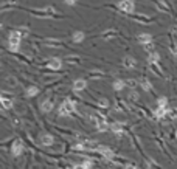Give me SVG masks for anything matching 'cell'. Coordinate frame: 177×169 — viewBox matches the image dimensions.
I'll list each match as a JSON object with an SVG mask.
<instances>
[{
  "label": "cell",
  "instance_id": "12",
  "mask_svg": "<svg viewBox=\"0 0 177 169\" xmlns=\"http://www.w3.org/2000/svg\"><path fill=\"white\" fill-rule=\"evenodd\" d=\"M40 110L44 113H48V112H52L53 110V101L52 100H44L40 103Z\"/></svg>",
  "mask_w": 177,
  "mask_h": 169
},
{
  "label": "cell",
  "instance_id": "27",
  "mask_svg": "<svg viewBox=\"0 0 177 169\" xmlns=\"http://www.w3.org/2000/svg\"><path fill=\"white\" fill-rule=\"evenodd\" d=\"M124 169H138V166L134 163H129V164H124Z\"/></svg>",
  "mask_w": 177,
  "mask_h": 169
},
{
  "label": "cell",
  "instance_id": "1",
  "mask_svg": "<svg viewBox=\"0 0 177 169\" xmlns=\"http://www.w3.org/2000/svg\"><path fill=\"white\" fill-rule=\"evenodd\" d=\"M23 34H27V33L19 31V30H13V31H10V34H8V47H10V50H11L13 53H17V51H19L20 40H22Z\"/></svg>",
  "mask_w": 177,
  "mask_h": 169
},
{
  "label": "cell",
  "instance_id": "16",
  "mask_svg": "<svg viewBox=\"0 0 177 169\" xmlns=\"http://www.w3.org/2000/svg\"><path fill=\"white\" fill-rule=\"evenodd\" d=\"M124 87H126V81H123V79H115V81H114V84H112V88H114V90H117V92L124 90Z\"/></svg>",
  "mask_w": 177,
  "mask_h": 169
},
{
  "label": "cell",
  "instance_id": "9",
  "mask_svg": "<svg viewBox=\"0 0 177 169\" xmlns=\"http://www.w3.org/2000/svg\"><path fill=\"white\" fill-rule=\"evenodd\" d=\"M39 140H40V144H42V146H52V144L55 143L53 135H50V133H42Z\"/></svg>",
  "mask_w": 177,
  "mask_h": 169
},
{
  "label": "cell",
  "instance_id": "10",
  "mask_svg": "<svg viewBox=\"0 0 177 169\" xmlns=\"http://www.w3.org/2000/svg\"><path fill=\"white\" fill-rule=\"evenodd\" d=\"M87 88V81L86 79H76L73 82V90L75 92H83Z\"/></svg>",
  "mask_w": 177,
  "mask_h": 169
},
{
  "label": "cell",
  "instance_id": "17",
  "mask_svg": "<svg viewBox=\"0 0 177 169\" xmlns=\"http://www.w3.org/2000/svg\"><path fill=\"white\" fill-rule=\"evenodd\" d=\"M159 61H160V54L157 51H152V53L148 54V62L149 64H157Z\"/></svg>",
  "mask_w": 177,
  "mask_h": 169
},
{
  "label": "cell",
  "instance_id": "20",
  "mask_svg": "<svg viewBox=\"0 0 177 169\" xmlns=\"http://www.w3.org/2000/svg\"><path fill=\"white\" fill-rule=\"evenodd\" d=\"M140 85H141V88L143 90H146V92H152V84H151L148 79H141V82H140Z\"/></svg>",
  "mask_w": 177,
  "mask_h": 169
},
{
  "label": "cell",
  "instance_id": "24",
  "mask_svg": "<svg viewBox=\"0 0 177 169\" xmlns=\"http://www.w3.org/2000/svg\"><path fill=\"white\" fill-rule=\"evenodd\" d=\"M98 104H99V106H101V107H104V109H107V107H109V106H110V104H109V101H107V100H106V98H101V100H99V101H98Z\"/></svg>",
  "mask_w": 177,
  "mask_h": 169
},
{
  "label": "cell",
  "instance_id": "25",
  "mask_svg": "<svg viewBox=\"0 0 177 169\" xmlns=\"http://www.w3.org/2000/svg\"><path fill=\"white\" fill-rule=\"evenodd\" d=\"M144 50H146L148 53H152V51H156V50H154V43H149V45H144Z\"/></svg>",
  "mask_w": 177,
  "mask_h": 169
},
{
  "label": "cell",
  "instance_id": "7",
  "mask_svg": "<svg viewBox=\"0 0 177 169\" xmlns=\"http://www.w3.org/2000/svg\"><path fill=\"white\" fill-rule=\"evenodd\" d=\"M47 67H48L50 70L58 71V70H61V68H62V61H61L59 58H53V59H50V61H48Z\"/></svg>",
  "mask_w": 177,
  "mask_h": 169
},
{
  "label": "cell",
  "instance_id": "28",
  "mask_svg": "<svg viewBox=\"0 0 177 169\" xmlns=\"http://www.w3.org/2000/svg\"><path fill=\"white\" fill-rule=\"evenodd\" d=\"M76 2H78V0H64V3H67V5H70V6L76 5Z\"/></svg>",
  "mask_w": 177,
  "mask_h": 169
},
{
  "label": "cell",
  "instance_id": "11",
  "mask_svg": "<svg viewBox=\"0 0 177 169\" xmlns=\"http://www.w3.org/2000/svg\"><path fill=\"white\" fill-rule=\"evenodd\" d=\"M98 152H101L106 158H109V160L114 158V152H112V149L107 148V146H103V144H99V146H98Z\"/></svg>",
  "mask_w": 177,
  "mask_h": 169
},
{
  "label": "cell",
  "instance_id": "5",
  "mask_svg": "<svg viewBox=\"0 0 177 169\" xmlns=\"http://www.w3.org/2000/svg\"><path fill=\"white\" fill-rule=\"evenodd\" d=\"M22 152H23V143H22V140H16L11 146V154L14 157H19Z\"/></svg>",
  "mask_w": 177,
  "mask_h": 169
},
{
  "label": "cell",
  "instance_id": "6",
  "mask_svg": "<svg viewBox=\"0 0 177 169\" xmlns=\"http://www.w3.org/2000/svg\"><path fill=\"white\" fill-rule=\"evenodd\" d=\"M137 42L141 43L143 47L144 45H149V43H152V36H151L149 33H141L137 36Z\"/></svg>",
  "mask_w": 177,
  "mask_h": 169
},
{
  "label": "cell",
  "instance_id": "22",
  "mask_svg": "<svg viewBox=\"0 0 177 169\" xmlns=\"http://www.w3.org/2000/svg\"><path fill=\"white\" fill-rule=\"evenodd\" d=\"M110 127L112 126H109L107 123H101L96 129H98V132H107V130H110Z\"/></svg>",
  "mask_w": 177,
  "mask_h": 169
},
{
  "label": "cell",
  "instance_id": "4",
  "mask_svg": "<svg viewBox=\"0 0 177 169\" xmlns=\"http://www.w3.org/2000/svg\"><path fill=\"white\" fill-rule=\"evenodd\" d=\"M117 8L124 14H131L135 9V3H134V0H118Z\"/></svg>",
  "mask_w": 177,
  "mask_h": 169
},
{
  "label": "cell",
  "instance_id": "14",
  "mask_svg": "<svg viewBox=\"0 0 177 169\" xmlns=\"http://www.w3.org/2000/svg\"><path fill=\"white\" fill-rule=\"evenodd\" d=\"M37 93H39V88L36 85H30L27 90H25V96H27V98H33V96H36Z\"/></svg>",
  "mask_w": 177,
  "mask_h": 169
},
{
  "label": "cell",
  "instance_id": "19",
  "mask_svg": "<svg viewBox=\"0 0 177 169\" xmlns=\"http://www.w3.org/2000/svg\"><path fill=\"white\" fill-rule=\"evenodd\" d=\"M73 169H92V161H83V163H78V164H75Z\"/></svg>",
  "mask_w": 177,
  "mask_h": 169
},
{
  "label": "cell",
  "instance_id": "2",
  "mask_svg": "<svg viewBox=\"0 0 177 169\" xmlns=\"http://www.w3.org/2000/svg\"><path fill=\"white\" fill-rule=\"evenodd\" d=\"M76 110V104H75L70 98H67V100H64L62 103H61V106H59V115L61 116H68L71 112H75Z\"/></svg>",
  "mask_w": 177,
  "mask_h": 169
},
{
  "label": "cell",
  "instance_id": "29",
  "mask_svg": "<svg viewBox=\"0 0 177 169\" xmlns=\"http://www.w3.org/2000/svg\"><path fill=\"white\" fill-rule=\"evenodd\" d=\"M171 51H172L174 54H177V45H175V43H171Z\"/></svg>",
  "mask_w": 177,
  "mask_h": 169
},
{
  "label": "cell",
  "instance_id": "13",
  "mask_svg": "<svg viewBox=\"0 0 177 169\" xmlns=\"http://www.w3.org/2000/svg\"><path fill=\"white\" fill-rule=\"evenodd\" d=\"M13 98H6V95L5 93H2V107L5 109V110H10V109H13Z\"/></svg>",
  "mask_w": 177,
  "mask_h": 169
},
{
  "label": "cell",
  "instance_id": "3",
  "mask_svg": "<svg viewBox=\"0 0 177 169\" xmlns=\"http://www.w3.org/2000/svg\"><path fill=\"white\" fill-rule=\"evenodd\" d=\"M98 146H99V144H96L92 140H83L81 143L75 144L73 149L75 151H98Z\"/></svg>",
  "mask_w": 177,
  "mask_h": 169
},
{
  "label": "cell",
  "instance_id": "30",
  "mask_svg": "<svg viewBox=\"0 0 177 169\" xmlns=\"http://www.w3.org/2000/svg\"><path fill=\"white\" fill-rule=\"evenodd\" d=\"M175 138H177V132H175Z\"/></svg>",
  "mask_w": 177,
  "mask_h": 169
},
{
  "label": "cell",
  "instance_id": "23",
  "mask_svg": "<svg viewBox=\"0 0 177 169\" xmlns=\"http://www.w3.org/2000/svg\"><path fill=\"white\" fill-rule=\"evenodd\" d=\"M138 98H140V95H138L135 90H131V92H129V100H131V101H138Z\"/></svg>",
  "mask_w": 177,
  "mask_h": 169
},
{
  "label": "cell",
  "instance_id": "18",
  "mask_svg": "<svg viewBox=\"0 0 177 169\" xmlns=\"http://www.w3.org/2000/svg\"><path fill=\"white\" fill-rule=\"evenodd\" d=\"M169 113V109H165V107H157L156 110H154V115L157 116V118H163V116H166Z\"/></svg>",
  "mask_w": 177,
  "mask_h": 169
},
{
  "label": "cell",
  "instance_id": "15",
  "mask_svg": "<svg viewBox=\"0 0 177 169\" xmlns=\"http://www.w3.org/2000/svg\"><path fill=\"white\" fill-rule=\"evenodd\" d=\"M84 37H86L84 31H75V33L71 34V39H73V42H76V43H81V42L84 40Z\"/></svg>",
  "mask_w": 177,
  "mask_h": 169
},
{
  "label": "cell",
  "instance_id": "26",
  "mask_svg": "<svg viewBox=\"0 0 177 169\" xmlns=\"http://www.w3.org/2000/svg\"><path fill=\"white\" fill-rule=\"evenodd\" d=\"M126 85H129V87L134 88V87L137 85V81H135V79H128V81H126Z\"/></svg>",
  "mask_w": 177,
  "mask_h": 169
},
{
  "label": "cell",
  "instance_id": "8",
  "mask_svg": "<svg viewBox=\"0 0 177 169\" xmlns=\"http://www.w3.org/2000/svg\"><path fill=\"white\" fill-rule=\"evenodd\" d=\"M123 65H124V68H128V70H134L137 67V61L132 56H124L123 58Z\"/></svg>",
  "mask_w": 177,
  "mask_h": 169
},
{
  "label": "cell",
  "instance_id": "21",
  "mask_svg": "<svg viewBox=\"0 0 177 169\" xmlns=\"http://www.w3.org/2000/svg\"><path fill=\"white\" fill-rule=\"evenodd\" d=\"M157 104H159V107H165V109H166V106H168V98H166V96H160V98L157 100Z\"/></svg>",
  "mask_w": 177,
  "mask_h": 169
}]
</instances>
